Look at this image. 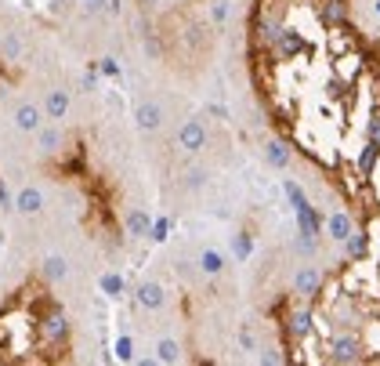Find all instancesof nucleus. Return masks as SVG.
<instances>
[{
  "label": "nucleus",
  "mask_w": 380,
  "mask_h": 366,
  "mask_svg": "<svg viewBox=\"0 0 380 366\" xmlns=\"http://www.w3.org/2000/svg\"><path fill=\"white\" fill-rule=\"evenodd\" d=\"M138 127H145V131L160 127V109L156 105H138Z\"/></svg>",
  "instance_id": "f257e3e1"
},
{
  "label": "nucleus",
  "mask_w": 380,
  "mask_h": 366,
  "mask_svg": "<svg viewBox=\"0 0 380 366\" xmlns=\"http://www.w3.org/2000/svg\"><path fill=\"white\" fill-rule=\"evenodd\" d=\"M19 127H22V131H37V127H40V109L22 105L19 109Z\"/></svg>",
  "instance_id": "f03ea898"
},
{
  "label": "nucleus",
  "mask_w": 380,
  "mask_h": 366,
  "mask_svg": "<svg viewBox=\"0 0 380 366\" xmlns=\"http://www.w3.org/2000/svg\"><path fill=\"white\" fill-rule=\"evenodd\" d=\"M329 236H334V240H347V236H352V221L344 214H334L329 218Z\"/></svg>",
  "instance_id": "7ed1b4c3"
},
{
  "label": "nucleus",
  "mask_w": 380,
  "mask_h": 366,
  "mask_svg": "<svg viewBox=\"0 0 380 366\" xmlns=\"http://www.w3.org/2000/svg\"><path fill=\"white\" fill-rule=\"evenodd\" d=\"M181 141H185L188 149H199L203 146V127L199 123H188L185 131H181Z\"/></svg>",
  "instance_id": "20e7f679"
},
{
  "label": "nucleus",
  "mask_w": 380,
  "mask_h": 366,
  "mask_svg": "<svg viewBox=\"0 0 380 366\" xmlns=\"http://www.w3.org/2000/svg\"><path fill=\"white\" fill-rule=\"evenodd\" d=\"M19 211H26V214L40 211V193H37V189H26V193L19 196Z\"/></svg>",
  "instance_id": "39448f33"
},
{
  "label": "nucleus",
  "mask_w": 380,
  "mask_h": 366,
  "mask_svg": "<svg viewBox=\"0 0 380 366\" xmlns=\"http://www.w3.org/2000/svg\"><path fill=\"white\" fill-rule=\"evenodd\" d=\"M141 305H149V308H156V305H163V290L160 286H141Z\"/></svg>",
  "instance_id": "423d86ee"
},
{
  "label": "nucleus",
  "mask_w": 380,
  "mask_h": 366,
  "mask_svg": "<svg viewBox=\"0 0 380 366\" xmlns=\"http://www.w3.org/2000/svg\"><path fill=\"white\" fill-rule=\"evenodd\" d=\"M66 105H69L66 94H62V91H51V98H47V113H51V116H62V113H66Z\"/></svg>",
  "instance_id": "0eeeda50"
},
{
  "label": "nucleus",
  "mask_w": 380,
  "mask_h": 366,
  "mask_svg": "<svg viewBox=\"0 0 380 366\" xmlns=\"http://www.w3.org/2000/svg\"><path fill=\"white\" fill-rule=\"evenodd\" d=\"M315 283H319V276H315L311 268H308V272H300V276H297V290H300V294H311V290H315Z\"/></svg>",
  "instance_id": "6e6552de"
},
{
  "label": "nucleus",
  "mask_w": 380,
  "mask_h": 366,
  "mask_svg": "<svg viewBox=\"0 0 380 366\" xmlns=\"http://www.w3.org/2000/svg\"><path fill=\"white\" fill-rule=\"evenodd\" d=\"M203 268H207V272H221V254L207 250V254H203Z\"/></svg>",
  "instance_id": "1a4fd4ad"
},
{
  "label": "nucleus",
  "mask_w": 380,
  "mask_h": 366,
  "mask_svg": "<svg viewBox=\"0 0 380 366\" xmlns=\"http://www.w3.org/2000/svg\"><path fill=\"white\" fill-rule=\"evenodd\" d=\"M268 156H272V164H287V152H282V146H279V141H275V146H268Z\"/></svg>",
  "instance_id": "9d476101"
},
{
  "label": "nucleus",
  "mask_w": 380,
  "mask_h": 366,
  "mask_svg": "<svg viewBox=\"0 0 380 366\" xmlns=\"http://www.w3.org/2000/svg\"><path fill=\"white\" fill-rule=\"evenodd\" d=\"M235 254H239V258H246V254H250V240H246V236H243V240H239V236H235Z\"/></svg>",
  "instance_id": "9b49d317"
},
{
  "label": "nucleus",
  "mask_w": 380,
  "mask_h": 366,
  "mask_svg": "<svg viewBox=\"0 0 380 366\" xmlns=\"http://www.w3.org/2000/svg\"><path fill=\"white\" fill-rule=\"evenodd\" d=\"M15 55H19V40L8 37V40H4V58H15Z\"/></svg>",
  "instance_id": "f8f14e48"
},
{
  "label": "nucleus",
  "mask_w": 380,
  "mask_h": 366,
  "mask_svg": "<svg viewBox=\"0 0 380 366\" xmlns=\"http://www.w3.org/2000/svg\"><path fill=\"white\" fill-rule=\"evenodd\" d=\"M47 276H62V261H58V258L47 261Z\"/></svg>",
  "instance_id": "ddd939ff"
},
{
  "label": "nucleus",
  "mask_w": 380,
  "mask_h": 366,
  "mask_svg": "<svg viewBox=\"0 0 380 366\" xmlns=\"http://www.w3.org/2000/svg\"><path fill=\"white\" fill-rule=\"evenodd\" d=\"M160 356H163V359H178V348H174V345H163Z\"/></svg>",
  "instance_id": "4468645a"
}]
</instances>
